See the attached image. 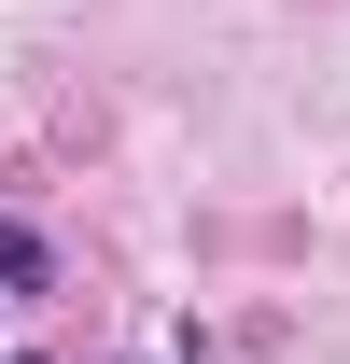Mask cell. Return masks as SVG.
<instances>
[{"label":"cell","instance_id":"6da1fadb","mask_svg":"<svg viewBox=\"0 0 350 364\" xmlns=\"http://www.w3.org/2000/svg\"><path fill=\"white\" fill-rule=\"evenodd\" d=\"M0 294H56V252H43V225H14V210H0Z\"/></svg>","mask_w":350,"mask_h":364},{"label":"cell","instance_id":"7a4b0ae2","mask_svg":"<svg viewBox=\"0 0 350 364\" xmlns=\"http://www.w3.org/2000/svg\"><path fill=\"white\" fill-rule=\"evenodd\" d=\"M14 364H43V350H14Z\"/></svg>","mask_w":350,"mask_h":364}]
</instances>
